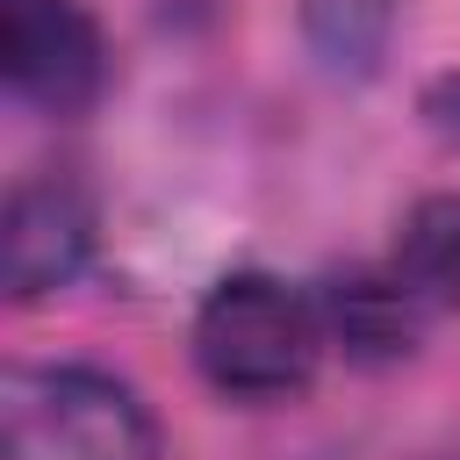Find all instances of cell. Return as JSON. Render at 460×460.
<instances>
[{
    "instance_id": "52a82bcc",
    "label": "cell",
    "mask_w": 460,
    "mask_h": 460,
    "mask_svg": "<svg viewBox=\"0 0 460 460\" xmlns=\"http://www.w3.org/2000/svg\"><path fill=\"white\" fill-rule=\"evenodd\" d=\"M417 309H424V302H417L395 273H388V280H345L338 302H331V316H338V331H345L352 352H410Z\"/></svg>"
},
{
    "instance_id": "8992f818",
    "label": "cell",
    "mask_w": 460,
    "mask_h": 460,
    "mask_svg": "<svg viewBox=\"0 0 460 460\" xmlns=\"http://www.w3.org/2000/svg\"><path fill=\"white\" fill-rule=\"evenodd\" d=\"M302 29H309V50L345 72V79H367L388 50V29H395V0H302Z\"/></svg>"
},
{
    "instance_id": "7a4b0ae2",
    "label": "cell",
    "mask_w": 460,
    "mask_h": 460,
    "mask_svg": "<svg viewBox=\"0 0 460 460\" xmlns=\"http://www.w3.org/2000/svg\"><path fill=\"white\" fill-rule=\"evenodd\" d=\"M0 460H158V431L93 367H14L0 381Z\"/></svg>"
},
{
    "instance_id": "277c9868",
    "label": "cell",
    "mask_w": 460,
    "mask_h": 460,
    "mask_svg": "<svg viewBox=\"0 0 460 460\" xmlns=\"http://www.w3.org/2000/svg\"><path fill=\"white\" fill-rule=\"evenodd\" d=\"M93 244V208L65 172H36L7 194V230H0V259H7V295L36 302L50 288H65L79 273Z\"/></svg>"
},
{
    "instance_id": "5b68a950",
    "label": "cell",
    "mask_w": 460,
    "mask_h": 460,
    "mask_svg": "<svg viewBox=\"0 0 460 460\" xmlns=\"http://www.w3.org/2000/svg\"><path fill=\"white\" fill-rule=\"evenodd\" d=\"M395 280L424 309H460V194H424L395 237Z\"/></svg>"
},
{
    "instance_id": "ba28073f",
    "label": "cell",
    "mask_w": 460,
    "mask_h": 460,
    "mask_svg": "<svg viewBox=\"0 0 460 460\" xmlns=\"http://www.w3.org/2000/svg\"><path fill=\"white\" fill-rule=\"evenodd\" d=\"M431 115H438V129H446V137H460V79L431 86Z\"/></svg>"
},
{
    "instance_id": "3957f363",
    "label": "cell",
    "mask_w": 460,
    "mask_h": 460,
    "mask_svg": "<svg viewBox=\"0 0 460 460\" xmlns=\"http://www.w3.org/2000/svg\"><path fill=\"white\" fill-rule=\"evenodd\" d=\"M7 14V86L43 115H79L101 93V36L79 0H0Z\"/></svg>"
},
{
    "instance_id": "6da1fadb",
    "label": "cell",
    "mask_w": 460,
    "mask_h": 460,
    "mask_svg": "<svg viewBox=\"0 0 460 460\" xmlns=\"http://www.w3.org/2000/svg\"><path fill=\"white\" fill-rule=\"evenodd\" d=\"M316 352H323L316 309L288 280H273V273H230V280H216L208 302H201V316H194V359H201V374L223 395H244V402H273V395L309 388Z\"/></svg>"
}]
</instances>
